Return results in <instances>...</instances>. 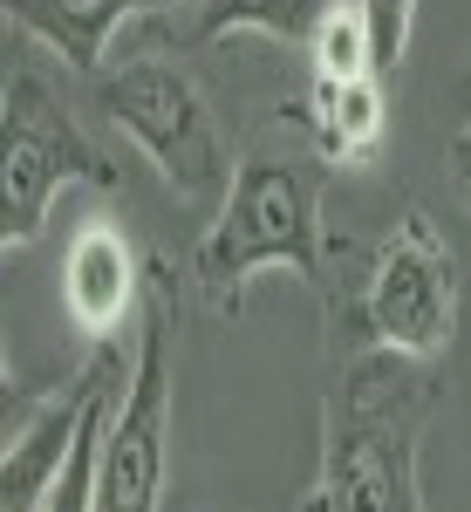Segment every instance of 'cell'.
Instances as JSON below:
<instances>
[{
	"mask_svg": "<svg viewBox=\"0 0 471 512\" xmlns=\"http://www.w3.org/2000/svg\"><path fill=\"white\" fill-rule=\"evenodd\" d=\"M301 512H328V506H321V492H308V506H301Z\"/></svg>",
	"mask_w": 471,
	"mask_h": 512,
	"instance_id": "obj_15",
	"label": "cell"
},
{
	"mask_svg": "<svg viewBox=\"0 0 471 512\" xmlns=\"http://www.w3.org/2000/svg\"><path fill=\"white\" fill-rule=\"evenodd\" d=\"M444 164H451V185H458V198L471 205V123L444 144Z\"/></svg>",
	"mask_w": 471,
	"mask_h": 512,
	"instance_id": "obj_14",
	"label": "cell"
},
{
	"mask_svg": "<svg viewBox=\"0 0 471 512\" xmlns=\"http://www.w3.org/2000/svg\"><path fill=\"white\" fill-rule=\"evenodd\" d=\"M96 103H103V117L157 164V178L185 198V205L226 198L239 164H233V151H226V130L212 117L205 89H198L178 62H164V55H130V62H117V69L96 76Z\"/></svg>",
	"mask_w": 471,
	"mask_h": 512,
	"instance_id": "obj_4",
	"label": "cell"
},
{
	"mask_svg": "<svg viewBox=\"0 0 471 512\" xmlns=\"http://www.w3.org/2000/svg\"><path fill=\"white\" fill-rule=\"evenodd\" d=\"M451 335H458V260L431 226V212L410 205L383 233L369 274H362V294L335 301V342H342V355L396 349L437 362L451 349Z\"/></svg>",
	"mask_w": 471,
	"mask_h": 512,
	"instance_id": "obj_3",
	"label": "cell"
},
{
	"mask_svg": "<svg viewBox=\"0 0 471 512\" xmlns=\"http://www.w3.org/2000/svg\"><path fill=\"white\" fill-rule=\"evenodd\" d=\"M301 123H308L321 164H369L383 151V130H390L383 76H314Z\"/></svg>",
	"mask_w": 471,
	"mask_h": 512,
	"instance_id": "obj_9",
	"label": "cell"
},
{
	"mask_svg": "<svg viewBox=\"0 0 471 512\" xmlns=\"http://www.w3.org/2000/svg\"><path fill=\"white\" fill-rule=\"evenodd\" d=\"M314 76H383L376 69V48H369V28H362V7L355 0H335L321 14V28L308 41Z\"/></svg>",
	"mask_w": 471,
	"mask_h": 512,
	"instance_id": "obj_12",
	"label": "cell"
},
{
	"mask_svg": "<svg viewBox=\"0 0 471 512\" xmlns=\"http://www.w3.org/2000/svg\"><path fill=\"white\" fill-rule=\"evenodd\" d=\"M14 28H28L41 48H55L69 69H103L110 35H117L130 14H157V7H178V0H0Z\"/></svg>",
	"mask_w": 471,
	"mask_h": 512,
	"instance_id": "obj_10",
	"label": "cell"
},
{
	"mask_svg": "<svg viewBox=\"0 0 471 512\" xmlns=\"http://www.w3.org/2000/svg\"><path fill=\"white\" fill-rule=\"evenodd\" d=\"M328 7H335V0H205V14H198V41L239 35V28L274 35V41H314V28H321Z\"/></svg>",
	"mask_w": 471,
	"mask_h": 512,
	"instance_id": "obj_11",
	"label": "cell"
},
{
	"mask_svg": "<svg viewBox=\"0 0 471 512\" xmlns=\"http://www.w3.org/2000/svg\"><path fill=\"white\" fill-rule=\"evenodd\" d=\"M355 7H362V28H369V48H376V69L396 76L410 28H417V0H355Z\"/></svg>",
	"mask_w": 471,
	"mask_h": 512,
	"instance_id": "obj_13",
	"label": "cell"
},
{
	"mask_svg": "<svg viewBox=\"0 0 471 512\" xmlns=\"http://www.w3.org/2000/svg\"><path fill=\"white\" fill-rule=\"evenodd\" d=\"M144 294H151V260H137V246L110 219H89L69 246V260H62V301H69L76 328L110 342L123 321L137 315Z\"/></svg>",
	"mask_w": 471,
	"mask_h": 512,
	"instance_id": "obj_8",
	"label": "cell"
},
{
	"mask_svg": "<svg viewBox=\"0 0 471 512\" xmlns=\"http://www.w3.org/2000/svg\"><path fill=\"white\" fill-rule=\"evenodd\" d=\"M0 110H7V164H0V246H35L48 226V205L69 185H96V192H117L123 171L89 137L76 130V117L55 103V89L35 69H14L0 89Z\"/></svg>",
	"mask_w": 471,
	"mask_h": 512,
	"instance_id": "obj_6",
	"label": "cell"
},
{
	"mask_svg": "<svg viewBox=\"0 0 471 512\" xmlns=\"http://www.w3.org/2000/svg\"><path fill=\"white\" fill-rule=\"evenodd\" d=\"M267 267H287L328 294V226H321V171L301 158H246L219 198L192 253L205 301L226 321L246 315V287Z\"/></svg>",
	"mask_w": 471,
	"mask_h": 512,
	"instance_id": "obj_2",
	"label": "cell"
},
{
	"mask_svg": "<svg viewBox=\"0 0 471 512\" xmlns=\"http://www.w3.org/2000/svg\"><path fill=\"white\" fill-rule=\"evenodd\" d=\"M171 267L151 260V294H144V328L130 349L123 396L103 424L96 451V512H157L164 472H171Z\"/></svg>",
	"mask_w": 471,
	"mask_h": 512,
	"instance_id": "obj_5",
	"label": "cell"
},
{
	"mask_svg": "<svg viewBox=\"0 0 471 512\" xmlns=\"http://www.w3.org/2000/svg\"><path fill=\"white\" fill-rule=\"evenodd\" d=\"M444 403L437 362L396 349L342 355L321 410V506L328 512H424L417 458Z\"/></svg>",
	"mask_w": 471,
	"mask_h": 512,
	"instance_id": "obj_1",
	"label": "cell"
},
{
	"mask_svg": "<svg viewBox=\"0 0 471 512\" xmlns=\"http://www.w3.org/2000/svg\"><path fill=\"white\" fill-rule=\"evenodd\" d=\"M123 376H130V355H123L117 342H103V349L69 376V390H62V396H48L28 424H7L0 512H48L55 485H62V472H69V458H76V437H82L89 403L110 390V383H123Z\"/></svg>",
	"mask_w": 471,
	"mask_h": 512,
	"instance_id": "obj_7",
	"label": "cell"
}]
</instances>
